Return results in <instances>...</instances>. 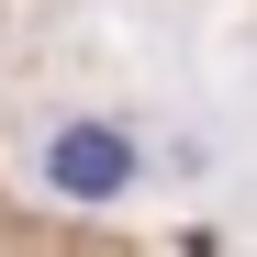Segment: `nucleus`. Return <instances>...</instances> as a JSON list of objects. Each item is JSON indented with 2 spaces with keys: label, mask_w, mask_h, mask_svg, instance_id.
Instances as JSON below:
<instances>
[{
  "label": "nucleus",
  "mask_w": 257,
  "mask_h": 257,
  "mask_svg": "<svg viewBox=\"0 0 257 257\" xmlns=\"http://www.w3.org/2000/svg\"><path fill=\"white\" fill-rule=\"evenodd\" d=\"M123 135H67L56 146V190H78V201H101V190H123Z\"/></svg>",
  "instance_id": "nucleus-1"
}]
</instances>
